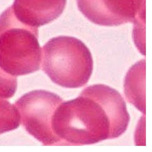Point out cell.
<instances>
[{"label": "cell", "instance_id": "cell-1", "mask_svg": "<svg viewBox=\"0 0 152 152\" xmlns=\"http://www.w3.org/2000/svg\"><path fill=\"white\" fill-rule=\"evenodd\" d=\"M130 119L121 94L97 84L86 88L77 98L63 101L54 113L52 130L60 145H90L121 136Z\"/></svg>", "mask_w": 152, "mask_h": 152}, {"label": "cell", "instance_id": "cell-2", "mask_svg": "<svg viewBox=\"0 0 152 152\" xmlns=\"http://www.w3.org/2000/svg\"><path fill=\"white\" fill-rule=\"evenodd\" d=\"M41 67L56 84L77 88L89 81L93 70L90 49L77 38L58 36L43 47Z\"/></svg>", "mask_w": 152, "mask_h": 152}, {"label": "cell", "instance_id": "cell-3", "mask_svg": "<svg viewBox=\"0 0 152 152\" xmlns=\"http://www.w3.org/2000/svg\"><path fill=\"white\" fill-rule=\"evenodd\" d=\"M42 49L38 28L20 22L12 10L0 18V68L17 76L28 75L41 68Z\"/></svg>", "mask_w": 152, "mask_h": 152}, {"label": "cell", "instance_id": "cell-4", "mask_svg": "<svg viewBox=\"0 0 152 152\" xmlns=\"http://www.w3.org/2000/svg\"><path fill=\"white\" fill-rule=\"evenodd\" d=\"M63 100L45 90H35L22 96L15 103L26 132L44 145H60L52 130V119Z\"/></svg>", "mask_w": 152, "mask_h": 152}, {"label": "cell", "instance_id": "cell-5", "mask_svg": "<svg viewBox=\"0 0 152 152\" xmlns=\"http://www.w3.org/2000/svg\"><path fill=\"white\" fill-rule=\"evenodd\" d=\"M88 20L102 26H117L145 18V0H76Z\"/></svg>", "mask_w": 152, "mask_h": 152}, {"label": "cell", "instance_id": "cell-6", "mask_svg": "<svg viewBox=\"0 0 152 152\" xmlns=\"http://www.w3.org/2000/svg\"><path fill=\"white\" fill-rule=\"evenodd\" d=\"M66 3L67 0H15L12 10L20 22L39 28L58 18Z\"/></svg>", "mask_w": 152, "mask_h": 152}, {"label": "cell", "instance_id": "cell-7", "mask_svg": "<svg viewBox=\"0 0 152 152\" xmlns=\"http://www.w3.org/2000/svg\"><path fill=\"white\" fill-rule=\"evenodd\" d=\"M145 60L137 62L125 79L124 91L128 101L145 113Z\"/></svg>", "mask_w": 152, "mask_h": 152}, {"label": "cell", "instance_id": "cell-8", "mask_svg": "<svg viewBox=\"0 0 152 152\" xmlns=\"http://www.w3.org/2000/svg\"><path fill=\"white\" fill-rule=\"evenodd\" d=\"M21 123L20 113L15 105L0 100V134L17 129Z\"/></svg>", "mask_w": 152, "mask_h": 152}, {"label": "cell", "instance_id": "cell-9", "mask_svg": "<svg viewBox=\"0 0 152 152\" xmlns=\"http://www.w3.org/2000/svg\"><path fill=\"white\" fill-rule=\"evenodd\" d=\"M17 88V79L0 68V100L7 99L13 96Z\"/></svg>", "mask_w": 152, "mask_h": 152}]
</instances>
